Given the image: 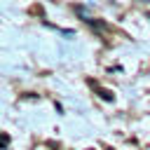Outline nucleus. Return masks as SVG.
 Returning a JSON list of instances; mask_svg holds the SVG:
<instances>
[{"mask_svg":"<svg viewBox=\"0 0 150 150\" xmlns=\"http://www.w3.org/2000/svg\"><path fill=\"white\" fill-rule=\"evenodd\" d=\"M89 84H91V87H94V89L98 91V96H101L103 101H115V94H112L110 89H103V87H101L98 82H94V80H89Z\"/></svg>","mask_w":150,"mask_h":150,"instance_id":"f257e3e1","label":"nucleus"},{"mask_svg":"<svg viewBox=\"0 0 150 150\" xmlns=\"http://www.w3.org/2000/svg\"><path fill=\"white\" fill-rule=\"evenodd\" d=\"M87 23H89L91 28H96L98 33H108V30H110V26H108V23H103L101 19H94V16H91V19L87 21Z\"/></svg>","mask_w":150,"mask_h":150,"instance_id":"f03ea898","label":"nucleus"},{"mask_svg":"<svg viewBox=\"0 0 150 150\" xmlns=\"http://www.w3.org/2000/svg\"><path fill=\"white\" fill-rule=\"evenodd\" d=\"M7 143H9V136L2 134V136H0V148H7Z\"/></svg>","mask_w":150,"mask_h":150,"instance_id":"7ed1b4c3","label":"nucleus"}]
</instances>
